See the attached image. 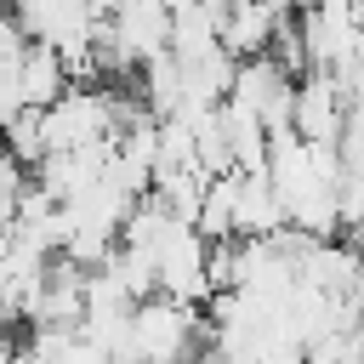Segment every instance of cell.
<instances>
[{
    "label": "cell",
    "mask_w": 364,
    "mask_h": 364,
    "mask_svg": "<svg viewBox=\"0 0 364 364\" xmlns=\"http://www.w3.org/2000/svg\"><path fill=\"white\" fill-rule=\"evenodd\" d=\"M131 347H136V364H193L205 347V318L188 301L148 296L131 313Z\"/></svg>",
    "instance_id": "6da1fadb"
},
{
    "label": "cell",
    "mask_w": 364,
    "mask_h": 364,
    "mask_svg": "<svg viewBox=\"0 0 364 364\" xmlns=\"http://www.w3.org/2000/svg\"><path fill=\"white\" fill-rule=\"evenodd\" d=\"M216 245L193 228V222H182V228H171V239L154 250V279H159V296H171V301H188V307H205L210 296H216Z\"/></svg>",
    "instance_id": "7a4b0ae2"
},
{
    "label": "cell",
    "mask_w": 364,
    "mask_h": 364,
    "mask_svg": "<svg viewBox=\"0 0 364 364\" xmlns=\"http://www.w3.org/2000/svg\"><path fill=\"white\" fill-rule=\"evenodd\" d=\"M228 102L245 108V114H256L267 131H284V125H290V102H296V74H290L273 51L245 57V63L233 68V91H228Z\"/></svg>",
    "instance_id": "3957f363"
},
{
    "label": "cell",
    "mask_w": 364,
    "mask_h": 364,
    "mask_svg": "<svg viewBox=\"0 0 364 364\" xmlns=\"http://www.w3.org/2000/svg\"><path fill=\"white\" fill-rule=\"evenodd\" d=\"M296 28H301L307 68H318V74H347V68L364 57V23L353 17V6L296 11Z\"/></svg>",
    "instance_id": "277c9868"
},
{
    "label": "cell",
    "mask_w": 364,
    "mask_h": 364,
    "mask_svg": "<svg viewBox=\"0 0 364 364\" xmlns=\"http://www.w3.org/2000/svg\"><path fill=\"white\" fill-rule=\"evenodd\" d=\"M347 119H353V108H347V85L336 74L313 68V74L296 80V102H290V131L296 136H307L318 148H336L341 131H347Z\"/></svg>",
    "instance_id": "5b68a950"
},
{
    "label": "cell",
    "mask_w": 364,
    "mask_h": 364,
    "mask_svg": "<svg viewBox=\"0 0 364 364\" xmlns=\"http://www.w3.org/2000/svg\"><path fill=\"white\" fill-rule=\"evenodd\" d=\"M171 28H176V11L165 0H119V11L108 17V34L136 74H142V63L171 51Z\"/></svg>",
    "instance_id": "8992f818"
},
{
    "label": "cell",
    "mask_w": 364,
    "mask_h": 364,
    "mask_svg": "<svg viewBox=\"0 0 364 364\" xmlns=\"http://www.w3.org/2000/svg\"><path fill=\"white\" fill-rule=\"evenodd\" d=\"M284 193L267 171H233V239H273L284 233Z\"/></svg>",
    "instance_id": "52a82bcc"
},
{
    "label": "cell",
    "mask_w": 364,
    "mask_h": 364,
    "mask_svg": "<svg viewBox=\"0 0 364 364\" xmlns=\"http://www.w3.org/2000/svg\"><path fill=\"white\" fill-rule=\"evenodd\" d=\"M296 11H279V6H267V0H222V51L228 57H262V51H273V40H279V28L290 23Z\"/></svg>",
    "instance_id": "ba28073f"
},
{
    "label": "cell",
    "mask_w": 364,
    "mask_h": 364,
    "mask_svg": "<svg viewBox=\"0 0 364 364\" xmlns=\"http://www.w3.org/2000/svg\"><path fill=\"white\" fill-rule=\"evenodd\" d=\"M85 279H91V267L57 256L51 273H46V284H40V301H34V313H28V330H46V324H85Z\"/></svg>",
    "instance_id": "9c48e42d"
},
{
    "label": "cell",
    "mask_w": 364,
    "mask_h": 364,
    "mask_svg": "<svg viewBox=\"0 0 364 364\" xmlns=\"http://www.w3.org/2000/svg\"><path fill=\"white\" fill-rule=\"evenodd\" d=\"M68 85H74V74H68L63 51H51V46L28 40V51L17 57V91H23V102H28L34 114H46Z\"/></svg>",
    "instance_id": "30bf717a"
},
{
    "label": "cell",
    "mask_w": 364,
    "mask_h": 364,
    "mask_svg": "<svg viewBox=\"0 0 364 364\" xmlns=\"http://www.w3.org/2000/svg\"><path fill=\"white\" fill-rule=\"evenodd\" d=\"M23 353H28V364H108V353L85 336V324H46V330H28Z\"/></svg>",
    "instance_id": "8fae6325"
},
{
    "label": "cell",
    "mask_w": 364,
    "mask_h": 364,
    "mask_svg": "<svg viewBox=\"0 0 364 364\" xmlns=\"http://www.w3.org/2000/svg\"><path fill=\"white\" fill-rule=\"evenodd\" d=\"M318 6H353V0H296V11H318Z\"/></svg>",
    "instance_id": "7c38bea8"
}]
</instances>
